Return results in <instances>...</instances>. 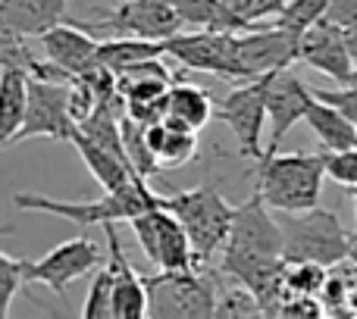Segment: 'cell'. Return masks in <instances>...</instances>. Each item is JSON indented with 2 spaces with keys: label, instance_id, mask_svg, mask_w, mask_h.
Returning a JSON list of instances; mask_svg holds the SVG:
<instances>
[{
  "label": "cell",
  "instance_id": "obj_11",
  "mask_svg": "<svg viewBox=\"0 0 357 319\" xmlns=\"http://www.w3.org/2000/svg\"><path fill=\"white\" fill-rule=\"evenodd\" d=\"M104 254L100 247L94 244L91 238H69L63 244H56L54 251H47L41 260L29 263V282H38V285H47L63 304H66V288L69 282L75 279L88 276L91 270L104 266Z\"/></svg>",
  "mask_w": 357,
  "mask_h": 319
},
{
  "label": "cell",
  "instance_id": "obj_25",
  "mask_svg": "<svg viewBox=\"0 0 357 319\" xmlns=\"http://www.w3.org/2000/svg\"><path fill=\"white\" fill-rule=\"evenodd\" d=\"M148 144L157 154L163 169H178V166L191 163L197 154V132L191 129H176L167 119L148 125Z\"/></svg>",
  "mask_w": 357,
  "mask_h": 319
},
{
  "label": "cell",
  "instance_id": "obj_4",
  "mask_svg": "<svg viewBox=\"0 0 357 319\" xmlns=\"http://www.w3.org/2000/svg\"><path fill=\"white\" fill-rule=\"evenodd\" d=\"M160 207L178 216L191 235V244L197 251V263H210L216 254H222L232 232L235 207L213 188V185H201V188L173 191V194L160 197Z\"/></svg>",
  "mask_w": 357,
  "mask_h": 319
},
{
  "label": "cell",
  "instance_id": "obj_30",
  "mask_svg": "<svg viewBox=\"0 0 357 319\" xmlns=\"http://www.w3.org/2000/svg\"><path fill=\"white\" fill-rule=\"evenodd\" d=\"M329 3H333V0H289V3L279 10L276 25H282V29H291V31H298V35H304L310 25H317L320 19H326Z\"/></svg>",
  "mask_w": 357,
  "mask_h": 319
},
{
  "label": "cell",
  "instance_id": "obj_13",
  "mask_svg": "<svg viewBox=\"0 0 357 319\" xmlns=\"http://www.w3.org/2000/svg\"><path fill=\"white\" fill-rule=\"evenodd\" d=\"M298 50H301V35L282 25L238 31V66L245 79L289 69L291 63H298Z\"/></svg>",
  "mask_w": 357,
  "mask_h": 319
},
{
  "label": "cell",
  "instance_id": "obj_33",
  "mask_svg": "<svg viewBox=\"0 0 357 319\" xmlns=\"http://www.w3.org/2000/svg\"><path fill=\"white\" fill-rule=\"evenodd\" d=\"M326 154V178H333L342 188L357 185V148L351 150H323Z\"/></svg>",
  "mask_w": 357,
  "mask_h": 319
},
{
  "label": "cell",
  "instance_id": "obj_9",
  "mask_svg": "<svg viewBox=\"0 0 357 319\" xmlns=\"http://www.w3.org/2000/svg\"><path fill=\"white\" fill-rule=\"evenodd\" d=\"M266 79L270 75L248 79L238 88H232L226 98L216 100V119L229 125V132L238 141L241 157L251 160V163H260L266 154L260 148V141H264V123H270V116H266Z\"/></svg>",
  "mask_w": 357,
  "mask_h": 319
},
{
  "label": "cell",
  "instance_id": "obj_34",
  "mask_svg": "<svg viewBox=\"0 0 357 319\" xmlns=\"http://www.w3.org/2000/svg\"><path fill=\"white\" fill-rule=\"evenodd\" d=\"M317 94H320L323 100H329V104H335L342 113H345L348 119L357 125V81L354 85H339L335 91H320V88H314Z\"/></svg>",
  "mask_w": 357,
  "mask_h": 319
},
{
  "label": "cell",
  "instance_id": "obj_26",
  "mask_svg": "<svg viewBox=\"0 0 357 319\" xmlns=\"http://www.w3.org/2000/svg\"><path fill=\"white\" fill-rule=\"evenodd\" d=\"M116 79H119V91L126 94V100H160V98H167L169 88L176 85L169 69L160 63V56L126 69Z\"/></svg>",
  "mask_w": 357,
  "mask_h": 319
},
{
  "label": "cell",
  "instance_id": "obj_32",
  "mask_svg": "<svg viewBox=\"0 0 357 319\" xmlns=\"http://www.w3.org/2000/svg\"><path fill=\"white\" fill-rule=\"evenodd\" d=\"M289 263V260H285ZM329 279V270L320 263H289L285 266V291L289 295H317Z\"/></svg>",
  "mask_w": 357,
  "mask_h": 319
},
{
  "label": "cell",
  "instance_id": "obj_20",
  "mask_svg": "<svg viewBox=\"0 0 357 319\" xmlns=\"http://www.w3.org/2000/svg\"><path fill=\"white\" fill-rule=\"evenodd\" d=\"M304 123L310 125V132L317 135V141H320L323 150H351V148H357V125L335 104L323 100L320 94L310 100Z\"/></svg>",
  "mask_w": 357,
  "mask_h": 319
},
{
  "label": "cell",
  "instance_id": "obj_3",
  "mask_svg": "<svg viewBox=\"0 0 357 319\" xmlns=\"http://www.w3.org/2000/svg\"><path fill=\"white\" fill-rule=\"evenodd\" d=\"M279 222L285 235L282 257L289 263H320L333 270L351 260L357 238H351V232L342 226L335 210L310 207L301 213H282Z\"/></svg>",
  "mask_w": 357,
  "mask_h": 319
},
{
  "label": "cell",
  "instance_id": "obj_29",
  "mask_svg": "<svg viewBox=\"0 0 357 319\" xmlns=\"http://www.w3.org/2000/svg\"><path fill=\"white\" fill-rule=\"evenodd\" d=\"M216 316H266V310H264V304H260V297L254 295L248 285L232 279L229 288H220Z\"/></svg>",
  "mask_w": 357,
  "mask_h": 319
},
{
  "label": "cell",
  "instance_id": "obj_15",
  "mask_svg": "<svg viewBox=\"0 0 357 319\" xmlns=\"http://www.w3.org/2000/svg\"><path fill=\"white\" fill-rule=\"evenodd\" d=\"M317 98V91L301 81V75H295L291 69H279L270 72L266 79V116H270V150H279L282 138L307 116L310 100Z\"/></svg>",
  "mask_w": 357,
  "mask_h": 319
},
{
  "label": "cell",
  "instance_id": "obj_23",
  "mask_svg": "<svg viewBox=\"0 0 357 319\" xmlns=\"http://www.w3.org/2000/svg\"><path fill=\"white\" fill-rule=\"evenodd\" d=\"M167 54V41H151V38H126V35H113L107 41H100L98 47V63L104 69H110L113 75H123L126 69L138 66L144 60Z\"/></svg>",
  "mask_w": 357,
  "mask_h": 319
},
{
  "label": "cell",
  "instance_id": "obj_1",
  "mask_svg": "<svg viewBox=\"0 0 357 319\" xmlns=\"http://www.w3.org/2000/svg\"><path fill=\"white\" fill-rule=\"evenodd\" d=\"M160 197L151 188L148 178L138 176L135 182H129L126 188L104 191L98 201H56V197L44 194H29L19 191L13 194V203L19 210H35V213H50L69 219L75 226H107V222H132L135 216L148 213V210L160 207Z\"/></svg>",
  "mask_w": 357,
  "mask_h": 319
},
{
  "label": "cell",
  "instance_id": "obj_38",
  "mask_svg": "<svg viewBox=\"0 0 357 319\" xmlns=\"http://www.w3.org/2000/svg\"><path fill=\"white\" fill-rule=\"evenodd\" d=\"M348 197H351V207H354V219H357V185L348 188Z\"/></svg>",
  "mask_w": 357,
  "mask_h": 319
},
{
  "label": "cell",
  "instance_id": "obj_12",
  "mask_svg": "<svg viewBox=\"0 0 357 319\" xmlns=\"http://www.w3.org/2000/svg\"><path fill=\"white\" fill-rule=\"evenodd\" d=\"M298 63L317 69V72L329 75L335 85H354L357 69L354 56L348 47V29L320 19L301 35V50H298Z\"/></svg>",
  "mask_w": 357,
  "mask_h": 319
},
{
  "label": "cell",
  "instance_id": "obj_6",
  "mask_svg": "<svg viewBox=\"0 0 357 319\" xmlns=\"http://www.w3.org/2000/svg\"><path fill=\"white\" fill-rule=\"evenodd\" d=\"M138 235L144 257L151 260L154 270H169V272H182V270H197V251L191 244L188 228L178 222L176 213H169L167 207H154L148 213L135 216L129 222Z\"/></svg>",
  "mask_w": 357,
  "mask_h": 319
},
{
  "label": "cell",
  "instance_id": "obj_5",
  "mask_svg": "<svg viewBox=\"0 0 357 319\" xmlns=\"http://www.w3.org/2000/svg\"><path fill=\"white\" fill-rule=\"evenodd\" d=\"M148 282V316L154 319H213L220 285L201 270H157Z\"/></svg>",
  "mask_w": 357,
  "mask_h": 319
},
{
  "label": "cell",
  "instance_id": "obj_35",
  "mask_svg": "<svg viewBox=\"0 0 357 319\" xmlns=\"http://www.w3.org/2000/svg\"><path fill=\"white\" fill-rule=\"evenodd\" d=\"M326 19L335 25H342V29H354L357 25V0H333Z\"/></svg>",
  "mask_w": 357,
  "mask_h": 319
},
{
  "label": "cell",
  "instance_id": "obj_14",
  "mask_svg": "<svg viewBox=\"0 0 357 319\" xmlns=\"http://www.w3.org/2000/svg\"><path fill=\"white\" fill-rule=\"evenodd\" d=\"M270 203L264 201L257 188L245 203L235 207L232 232H229L226 247L232 251H251V254H270V257H282L285 251V235L282 222L270 216Z\"/></svg>",
  "mask_w": 357,
  "mask_h": 319
},
{
  "label": "cell",
  "instance_id": "obj_36",
  "mask_svg": "<svg viewBox=\"0 0 357 319\" xmlns=\"http://www.w3.org/2000/svg\"><path fill=\"white\" fill-rule=\"evenodd\" d=\"M229 6H232L235 13H238V16H245V19H264L266 13H264V6H260V0H226Z\"/></svg>",
  "mask_w": 357,
  "mask_h": 319
},
{
  "label": "cell",
  "instance_id": "obj_18",
  "mask_svg": "<svg viewBox=\"0 0 357 319\" xmlns=\"http://www.w3.org/2000/svg\"><path fill=\"white\" fill-rule=\"evenodd\" d=\"M66 19V0H0V31L41 38Z\"/></svg>",
  "mask_w": 357,
  "mask_h": 319
},
{
  "label": "cell",
  "instance_id": "obj_19",
  "mask_svg": "<svg viewBox=\"0 0 357 319\" xmlns=\"http://www.w3.org/2000/svg\"><path fill=\"white\" fill-rule=\"evenodd\" d=\"M73 144H75V150H79V157L85 160L88 172L94 176V182H98L104 191L126 188L129 182H135V178H138L135 166H132L129 160H126L123 154H116V150L104 148V144L91 141L85 132H79V125H75Z\"/></svg>",
  "mask_w": 357,
  "mask_h": 319
},
{
  "label": "cell",
  "instance_id": "obj_28",
  "mask_svg": "<svg viewBox=\"0 0 357 319\" xmlns=\"http://www.w3.org/2000/svg\"><path fill=\"white\" fill-rule=\"evenodd\" d=\"M82 316L85 319H116V307H113V266L107 260L91 279V288L82 304Z\"/></svg>",
  "mask_w": 357,
  "mask_h": 319
},
{
  "label": "cell",
  "instance_id": "obj_2",
  "mask_svg": "<svg viewBox=\"0 0 357 319\" xmlns=\"http://www.w3.org/2000/svg\"><path fill=\"white\" fill-rule=\"evenodd\" d=\"M326 178V154H279L266 148L257 163V185L273 213H301L320 207V191Z\"/></svg>",
  "mask_w": 357,
  "mask_h": 319
},
{
  "label": "cell",
  "instance_id": "obj_10",
  "mask_svg": "<svg viewBox=\"0 0 357 319\" xmlns=\"http://www.w3.org/2000/svg\"><path fill=\"white\" fill-rule=\"evenodd\" d=\"M94 35H126V38H151V41H167L182 31V16H178L173 0H119V6L104 22H82Z\"/></svg>",
  "mask_w": 357,
  "mask_h": 319
},
{
  "label": "cell",
  "instance_id": "obj_37",
  "mask_svg": "<svg viewBox=\"0 0 357 319\" xmlns=\"http://www.w3.org/2000/svg\"><path fill=\"white\" fill-rule=\"evenodd\" d=\"M348 47H351V56H354V69H357V25L348 29Z\"/></svg>",
  "mask_w": 357,
  "mask_h": 319
},
{
  "label": "cell",
  "instance_id": "obj_31",
  "mask_svg": "<svg viewBox=\"0 0 357 319\" xmlns=\"http://www.w3.org/2000/svg\"><path fill=\"white\" fill-rule=\"evenodd\" d=\"M29 282V260H19L13 254H0V316H10L13 301Z\"/></svg>",
  "mask_w": 357,
  "mask_h": 319
},
{
  "label": "cell",
  "instance_id": "obj_17",
  "mask_svg": "<svg viewBox=\"0 0 357 319\" xmlns=\"http://www.w3.org/2000/svg\"><path fill=\"white\" fill-rule=\"evenodd\" d=\"M110 244V266H113V307L116 319H142L148 316V282L135 272L123 251V241L116 235V222L100 226Z\"/></svg>",
  "mask_w": 357,
  "mask_h": 319
},
{
  "label": "cell",
  "instance_id": "obj_7",
  "mask_svg": "<svg viewBox=\"0 0 357 319\" xmlns=\"http://www.w3.org/2000/svg\"><path fill=\"white\" fill-rule=\"evenodd\" d=\"M73 116V81L56 79H31L29 81V113L13 138V144L29 138H50V141H73L75 135Z\"/></svg>",
  "mask_w": 357,
  "mask_h": 319
},
{
  "label": "cell",
  "instance_id": "obj_22",
  "mask_svg": "<svg viewBox=\"0 0 357 319\" xmlns=\"http://www.w3.org/2000/svg\"><path fill=\"white\" fill-rule=\"evenodd\" d=\"M29 81L31 75L25 69L3 63V72H0V107H3L0 129H3L6 148H13V138L19 135V129L25 123V113H29Z\"/></svg>",
  "mask_w": 357,
  "mask_h": 319
},
{
  "label": "cell",
  "instance_id": "obj_8",
  "mask_svg": "<svg viewBox=\"0 0 357 319\" xmlns=\"http://www.w3.org/2000/svg\"><path fill=\"white\" fill-rule=\"evenodd\" d=\"M167 54L176 56V63L195 69V72H207L226 81H248L238 66V31H178L167 38Z\"/></svg>",
  "mask_w": 357,
  "mask_h": 319
},
{
  "label": "cell",
  "instance_id": "obj_21",
  "mask_svg": "<svg viewBox=\"0 0 357 319\" xmlns=\"http://www.w3.org/2000/svg\"><path fill=\"white\" fill-rule=\"evenodd\" d=\"M216 119V100L197 85H173L167 98V123L176 129L201 132Z\"/></svg>",
  "mask_w": 357,
  "mask_h": 319
},
{
  "label": "cell",
  "instance_id": "obj_16",
  "mask_svg": "<svg viewBox=\"0 0 357 319\" xmlns=\"http://www.w3.org/2000/svg\"><path fill=\"white\" fill-rule=\"evenodd\" d=\"M41 47H44V56H47L54 66H60L69 79L75 75H85L91 69H98V47L100 41L94 38L91 29H85L82 22H60L54 25L50 31H44L41 38Z\"/></svg>",
  "mask_w": 357,
  "mask_h": 319
},
{
  "label": "cell",
  "instance_id": "obj_24",
  "mask_svg": "<svg viewBox=\"0 0 357 319\" xmlns=\"http://www.w3.org/2000/svg\"><path fill=\"white\" fill-rule=\"evenodd\" d=\"M178 16L191 29H210V31H248L251 19L238 16L226 0H173Z\"/></svg>",
  "mask_w": 357,
  "mask_h": 319
},
{
  "label": "cell",
  "instance_id": "obj_27",
  "mask_svg": "<svg viewBox=\"0 0 357 319\" xmlns=\"http://www.w3.org/2000/svg\"><path fill=\"white\" fill-rule=\"evenodd\" d=\"M123 141H126V154H129V163L135 166V172L142 178H157L163 172L160 160H157V154L151 150L148 144V125L135 123L132 116H123Z\"/></svg>",
  "mask_w": 357,
  "mask_h": 319
}]
</instances>
